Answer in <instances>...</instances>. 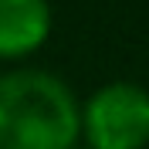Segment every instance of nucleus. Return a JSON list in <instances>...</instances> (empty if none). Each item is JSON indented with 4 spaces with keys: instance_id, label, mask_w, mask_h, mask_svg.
<instances>
[{
    "instance_id": "nucleus-2",
    "label": "nucleus",
    "mask_w": 149,
    "mask_h": 149,
    "mask_svg": "<svg viewBox=\"0 0 149 149\" xmlns=\"http://www.w3.org/2000/svg\"><path fill=\"white\" fill-rule=\"evenodd\" d=\"M88 149H142L149 142V92L132 81H112L81 112Z\"/></svg>"
},
{
    "instance_id": "nucleus-1",
    "label": "nucleus",
    "mask_w": 149,
    "mask_h": 149,
    "mask_svg": "<svg viewBox=\"0 0 149 149\" xmlns=\"http://www.w3.org/2000/svg\"><path fill=\"white\" fill-rule=\"evenodd\" d=\"M81 112L61 78L47 71L0 74V149H74Z\"/></svg>"
},
{
    "instance_id": "nucleus-3",
    "label": "nucleus",
    "mask_w": 149,
    "mask_h": 149,
    "mask_svg": "<svg viewBox=\"0 0 149 149\" xmlns=\"http://www.w3.org/2000/svg\"><path fill=\"white\" fill-rule=\"evenodd\" d=\"M51 31L47 0H0V58H24Z\"/></svg>"
}]
</instances>
